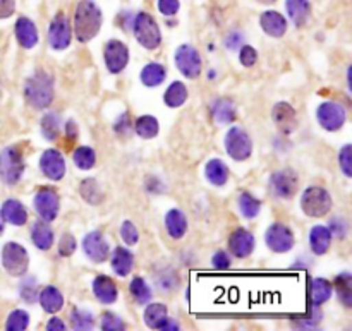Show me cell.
<instances>
[{"label": "cell", "instance_id": "obj_1", "mask_svg": "<svg viewBox=\"0 0 352 331\" xmlns=\"http://www.w3.org/2000/svg\"><path fill=\"white\" fill-rule=\"evenodd\" d=\"M102 11L93 0H81L74 11V35L78 42L88 43L98 35L102 28Z\"/></svg>", "mask_w": 352, "mask_h": 331}, {"label": "cell", "instance_id": "obj_2", "mask_svg": "<svg viewBox=\"0 0 352 331\" xmlns=\"http://www.w3.org/2000/svg\"><path fill=\"white\" fill-rule=\"evenodd\" d=\"M25 98L36 110H45L54 101V79L45 71H36L25 83Z\"/></svg>", "mask_w": 352, "mask_h": 331}, {"label": "cell", "instance_id": "obj_3", "mask_svg": "<svg viewBox=\"0 0 352 331\" xmlns=\"http://www.w3.org/2000/svg\"><path fill=\"white\" fill-rule=\"evenodd\" d=\"M132 33L134 38L143 49L156 50L162 45V32H160L159 23L155 21L152 14L148 12H138L132 19Z\"/></svg>", "mask_w": 352, "mask_h": 331}, {"label": "cell", "instance_id": "obj_4", "mask_svg": "<svg viewBox=\"0 0 352 331\" xmlns=\"http://www.w3.org/2000/svg\"><path fill=\"white\" fill-rule=\"evenodd\" d=\"M333 201H331L330 193L323 187H307L301 196V210L309 218H323L325 214L330 213Z\"/></svg>", "mask_w": 352, "mask_h": 331}, {"label": "cell", "instance_id": "obj_5", "mask_svg": "<svg viewBox=\"0 0 352 331\" xmlns=\"http://www.w3.org/2000/svg\"><path fill=\"white\" fill-rule=\"evenodd\" d=\"M25 173V160L16 146H8L0 151V180L5 186H16Z\"/></svg>", "mask_w": 352, "mask_h": 331}, {"label": "cell", "instance_id": "obj_6", "mask_svg": "<svg viewBox=\"0 0 352 331\" xmlns=\"http://www.w3.org/2000/svg\"><path fill=\"white\" fill-rule=\"evenodd\" d=\"M2 266L11 276H25L30 268V254L18 242H8L2 249Z\"/></svg>", "mask_w": 352, "mask_h": 331}, {"label": "cell", "instance_id": "obj_7", "mask_svg": "<svg viewBox=\"0 0 352 331\" xmlns=\"http://www.w3.org/2000/svg\"><path fill=\"white\" fill-rule=\"evenodd\" d=\"M224 146L227 155L231 156L232 160H235V162H244V160H248L253 153L251 138H249V134L244 129L237 127V125L228 129V132L225 134L224 139Z\"/></svg>", "mask_w": 352, "mask_h": 331}, {"label": "cell", "instance_id": "obj_8", "mask_svg": "<svg viewBox=\"0 0 352 331\" xmlns=\"http://www.w3.org/2000/svg\"><path fill=\"white\" fill-rule=\"evenodd\" d=\"M174 60H176V67L179 69V73L187 79H196L201 74L203 60H201L200 52L193 45L177 47Z\"/></svg>", "mask_w": 352, "mask_h": 331}, {"label": "cell", "instance_id": "obj_9", "mask_svg": "<svg viewBox=\"0 0 352 331\" xmlns=\"http://www.w3.org/2000/svg\"><path fill=\"white\" fill-rule=\"evenodd\" d=\"M316 119L325 131L335 132L344 127L347 121V110L338 101H323L316 110Z\"/></svg>", "mask_w": 352, "mask_h": 331}, {"label": "cell", "instance_id": "obj_10", "mask_svg": "<svg viewBox=\"0 0 352 331\" xmlns=\"http://www.w3.org/2000/svg\"><path fill=\"white\" fill-rule=\"evenodd\" d=\"M33 208L42 220L49 221V223L56 220L60 210V199L57 191L52 187H40L33 197Z\"/></svg>", "mask_w": 352, "mask_h": 331}, {"label": "cell", "instance_id": "obj_11", "mask_svg": "<svg viewBox=\"0 0 352 331\" xmlns=\"http://www.w3.org/2000/svg\"><path fill=\"white\" fill-rule=\"evenodd\" d=\"M265 242L268 245L270 251L277 252V254H283L289 252L294 247V238L292 230L283 223H272L265 232Z\"/></svg>", "mask_w": 352, "mask_h": 331}, {"label": "cell", "instance_id": "obj_12", "mask_svg": "<svg viewBox=\"0 0 352 331\" xmlns=\"http://www.w3.org/2000/svg\"><path fill=\"white\" fill-rule=\"evenodd\" d=\"M104 60L110 74H121L129 62V49L121 40H108L104 47Z\"/></svg>", "mask_w": 352, "mask_h": 331}, {"label": "cell", "instance_id": "obj_13", "mask_svg": "<svg viewBox=\"0 0 352 331\" xmlns=\"http://www.w3.org/2000/svg\"><path fill=\"white\" fill-rule=\"evenodd\" d=\"M47 36H49V45L52 47L54 50L69 49L71 38H73V29H71V23L64 12H59V14L52 19Z\"/></svg>", "mask_w": 352, "mask_h": 331}, {"label": "cell", "instance_id": "obj_14", "mask_svg": "<svg viewBox=\"0 0 352 331\" xmlns=\"http://www.w3.org/2000/svg\"><path fill=\"white\" fill-rule=\"evenodd\" d=\"M297 187H299V177L290 169L279 170L270 177V189L277 197L290 199L297 193Z\"/></svg>", "mask_w": 352, "mask_h": 331}, {"label": "cell", "instance_id": "obj_15", "mask_svg": "<svg viewBox=\"0 0 352 331\" xmlns=\"http://www.w3.org/2000/svg\"><path fill=\"white\" fill-rule=\"evenodd\" d=\"M227 247H228V252H231L234 258H237V259L249 258V256H251V252L255 251V247H256L255 235L242 227L235 228V230L228 235Z\"/></svg>", "mask_w": 352, "mask_h": 331}, {"label": "cell", "instance_id": "obj_16", "mask_svg": "<svg viewBox=\"0 0 352 331\" xmlns=\"http://www.w3.org/2000/svg\"><path fill=\"white\" fill-rule=\"evenodd\" d=\"M83 251L86 254V258L91 262H100L107 261L108 254H110V247H108L107 238L104 237V234L98 230L90 232V234L84 235L83 238Z\"/></svg>", "mask_w": 352, "mask_h": 331}, {"label": "cell", "instance_id": "obj_17", "mask_svg": "<svg viewBox=\"0 0 352 331\" xmlns=\"http://www.w3.org/2000/svg\"><path fill=\"white\" fill-rule=\"evenodd\" d=\"M40 170L50 180H62L66 175V158L59 149H45L40 158Z\"/></svg>", "mask_w": 352, "mask_h": 331}, {"label": "cell", "instance_id": "obj_18", "mask_svg": "<svg viewBox=\"0 0 352 331\" xmlns=\"http://www.w3.org/2000/svg\"><path fill=\"white\" fill-rule=\"evenodd\" d=\"M272 121L283 134H290L297 129V114L292 105L287 103V101H279L273 107Z\"/></svg>", "mask_w": 352, "mask_h": 331}, {"label": "cell", "instance_id": "obj_19", "mask_svg": "<svg viewBox=\"0 0 352 331\" xmlns=\"http://www.w3.org/2000/svg\"><path fill=\"white\" fill-rule=\"evenodd\" d=\"M14 33H16V40H18L19 45L23 47V49H33V47L38 45V28H36L35 23L32 21L30 18H19L18 21H16V26H14Z\"/></svg>", "mask_w": 352, "mask_h": 331}, {"label": "cell", "instance_id": "obj_20", "mask_svg": "<svg viewBox=\"0 0 352 331\" xmlns=\"http://www.w3.org/2000/svg\"><path fill=\"white\" fill-rule=\"evenodd\" d=\"M259 26L272 38H282L287 33V19L277 11L263 12L259 18Z\"/></svg>", "mask_w": 352, "mask_h": 331}, {"label": "cell", "instance_id": "obj_21", "mask_svg": "<svg viewBox=\"0 0 352 331\" xmlns=\"http://www.w3.org/2000/svg\"><path fill=\"white\" fill-rule=\"evenodd\" d=\"M93 293L102 304H114L119 297L117 285L110 276L98 275L93 280Z\"/></svg>", "mask_w": 352, "mask_h": 331}, {"label": "cell", "instance_id": "obj_22", "mask_svg": "<svg viewBox=\"0 0 352 331\" xmlns=\"http://www.w3.org/2000/svg\"><path fill=\"white\" fill-rule=\"evenodd\" d=\"M0 214H2L4 221L14 225V227H23V225L28 223V211L18 199L4 201Z\"/></svg>", "mask_w": 352, "mask_h": 331}, {"label": "cell", "instance_id": "obj_23", "mask_svg": "<svg viewBox=\"0 0 352 331\" xmlns=\"http://www.w3.org/2000/svg\"><path fill=\"white\" fill-rule=\"evenodd\" d=\"M54 241H56V235H54V230L50 228L49 221L36 220L32 225V242L40 251H49L54 245Z\"/></svg>", "mask_w": 352, "mask_h": 331}, {"label": "cell", "instance_id": "obj_24", "mask_svg": "<svg viewBox=\"0 0 352 331\" xmlns=\"http://www.w3.org/2000/svg\"><path fill=\"white\" fill-rule=\"evenodd\" d=\"M331 245V234L325 225H314L309 230V247L313 254L323 256L327 254Z\"/></svg>", "mask_w": 352, "mask_h": 331}, {"label": "cell", "instance_id": "obj_25", "mask_svg": "<svg viewBox=\"0 0 352 331\" xmlns=\"http://www.w3.org/2000/svg\"><path fill=\"white\" fill-rule=\"evenodd\" d=\"M110 265L115 275L124 278V276H128L129 273L132 271V268H134V256H132V252L129 251V249L119 245V247H115L114 252H112Z\"/></svg>", "mask_w": 352, "mask_h": 331}, {"label": "cell", "instance_id": "obj_26", "mask_svg": "<svg viewBox=\"0 0 352 331\" xmlns=\"http://www.w3.org/2000/svg\"><path fill=\"white\" fill-rule=\"evenodd\" d=\"M38 302L47 314H57L64 307V295L57 286L49 285L40 292Z\"/></svg>", "mask_w": 352, "mask_h": 331}, {"label": "cell", "instance_id": "obj_27", "mask_svg": "<svg viewBox=\"0 0 352 331\" xmlns=\"http://www.w3.org/2000/svg\"><path fill=\"white\" fill-rule=\"evenodd\" d=\"M165 228H167V234H169L172 238H176V241L183 238L187 232V218L186 214H184V211L177 210V208L167 211Z\"/></svg>", "mask_w": 352, "mask_h": 331}, {"label": "cell", "instance_id": "obj_28", "mask_svg": "<svg viewBox=\"0 0 352 331\" xmlns=\"http://www.w3.org/2000/svg\"><path fill=\"white\" fill-rule=\"evenodd\" d=\"M285 9L290 21L296 28H301L307 23L311 16V2L309 0H285Z\"/></svg>", "mask_w": 352, "mask_h": 331}, {"label": "cell", "instance_id": "obj_29", "mask_svg": "<svg viewBox=\"0 0 352 331\" xmlns=\"http://www.w3.org/2000/svg\"><path fill=\"white\" fill-rule=\"evenodd\" d=\"M333 292V285L325 278H313L309 283V299L314 307L323 306L328 302Z\"/></svg>", "mask_w": 352, "mask_h": 331}, {"label": "cell", "instance_id": "obj_30", "mask_svg": "<svg viewBox=\"0 0 352 331\" xmlns=\"http://www.w3.org/2000/svg\"><path fill=\"white\" fill-rule=\"evenodd\" d=\"M204 177H207L211 186H225L228 180V167L220 158L210 160L207 167H204Z\"/></svg>", "mask_w": 352, "mask_h": 331}, {"label": "cell", "instance_id": "obj_31", "mask_svg": "<svg viewBox=\"0 0 352 331\" xmlns=\"http://www.w3.org/2000/svg\"><path fill=\"white\" fill-rule=\"evenodd\" d=\"M211 115H213V121L217 124H232L235 121V105L231 100L218 98L211 105Z\"/></svg>", "mask_w": 352, "mask_h": 331}, {"label": "cell", "instance_id": "obj_32", "mask_svg": "<svg viewBox=\"0 0 352 331\" xmlns=\"http://www.w3.org/2000/svg\"><path fill=\"white\" fill-rule=\"evenodd\" d=\"M187 97H189V91H187L186 84L183 81H174L163 93V101H165L167 107L179 108L186 103Z\"/></svg>", "mask_w": 352, "mask_h": 331}, {"label": "cell", "instance_id": "obj_33", "mask_svg": "<svg viewBox=\"0 0 352 331\" xmlns=\"http://www.w3.org/2000/svg\"><path fill=\"white\" fill-rule=\"evenodd\" d=\"M169 317V310H167V306L160 302H152L146 304L145 314H143V321L148 328L152 330H159L160 324Z\"/></svg>", "mask_w": 352, "mask_h": 331}, {"label": "cell", "instance_id": "obj_34", "mask_svg": "<svg viewBox=\"0 0 352 331\" xmlns=\"http://www.w3.org/2000/svg\"><path fill=\"white\" fill-rule=\"evenodd\" d=\"M167 71L162 64L159 62H150L143 67L141 71V83L148 88L160 86L165 81Z\"/></svg>", "mask_w": 352, "mask_h": 331}, {"label": "cell", "instance_id": "obj_35", "mask_svg": "<svg viewBox=\"0 0 352 331\" xmlns=\"http://www.w3.org/2000/svg\"><path fill=\"white\" fill-rule=\"evenodd\" d=\"M134 131L139 138L143 139H153L159 136L160 124L153 115H141L136 119L134 122Z\"/></svg>", "mask_w": 352, "mask_h": 331}, {"label": "cell", "instance_id": "obj_36", "mask_svg": "<svg viewBox=\"0 0 352 331\" xmlns=\"http://www.w3.org/2000/svg\"><path fill=\"white\" fill-rule=\"evenodd\" d=\"M129 292H131L132 299H134L136 304H139V306H146V304L152 302L153 299L152 289H150L148 283L143 278H139V276L131 280V283H129Z\"/></svg>", "mask_w": 352, "mask_h": 331}, {"label": "cell", "instance_id": "obj_37", "mask_svg": "<svg viewBox=\"0 0 352 331\" xmlns=\"http://www.w3.org/2000/svg\"><path fill=\"white\" fill-rule=\"evenodd\" d=\"M239 210H241L242 217L248 218V220H253L259 214L261 211V201L256 199L253 194H249L248 191H242L239 194Z\"/></svg>", "mask_w": 352, "mask_h": 331}, {"label": "cell", "instance_id": "obj_38", "mask_svg": "<svg viewBox=\"0 0 352 331\" xmlns=\"http://www.w3.org/2000/svg\"><path fill=\"white\" fill-rule=\"evenodd\" d=\"M335 289H337V297L345 307L352 306V276L351 273L344 271L335 278Z\"/></svg>", "mask_w": 352, "mask_h": 331}, {"label": "cell", "instance_id": "obj_39", "mask_svg": "<svg viewBox=\"0 0 352 331\" xmlns=\"http://www.w3.org/2000/svg\"><path fill=\"white\" fill-rule=\"evenodd\" d=\"M73 162L80 170H91L97 163V153L90 146H80L73 151Z\"/></svg>", "mask_w": 352, "mask_h": 331}, {"label": "cell", "instance_id": "obj_40", "mask_svg": "<svg viewBox=\"0 0 352 331\" xmlns=\"http://www.w3.org/2000/svg\"><path fill=\"white\" fill-rule=\"evenodd\" d=\"M155 283L162 292H176L180 285V280H179V275H177V271H174V269L170 268H165L160 273H156Z\"/></svg>", "mask_w": 352, "mask_h": 331}, {"label": "cell", "instance_id": "obj_41", "mask_svg": "<svg viewBox=\"0 0 352 331\" xmlns=\"http://www.w3.org/2000/svg\"><path fill=\"white\" fill-rule=\"evenodd\" d=\"M60 127H62V122H60L59 114H56V112H49L42 119V134L49 141H56L59 138Z\"/></svg>", "mask_w": 352, "mask_h": 331}, {"label": "cell", "instance_id": "obj_42", "mask_svg": "<svg viewBox=\"0 0 352 331\" xmlns=\"http://www.w3.org/2000/svg\"><path fill=\"white\" fill-rule=\"evenodd\" d=\"M81 197H83L86 203L90 204H100L102 199H104V193H102L100 186L95 179H84L80 186Z\"/></svg>", "mask_w": 352, "mask_h": 331}, {"label": "cell", "instance_id": "obj_43", "mask_svg": "<svg viewBox=\"0 0 352 331\" xmlns=\"http://www.w3.org/2000/svg\"><path fill=\"white\" fill-rule=\"evenodd\" d=\"M69 321H71V326H73V330L88 331V330H93V326H95V316L90 312V310H84V309L71 310Z\"/></svg>", "mask_w": 352, "mask_h": 331}, {"label": "cell", "instance_id": "obj_44", "mask_svg": "<svg viewBox=\"0 0 352 331\" xmlns=\"http://www.w3.org/2000/svg\"><path fill=\"white\" fill-rule=\"evenodd\" d=\"M30 326V314L23 309H14L8 316L5 330L8 331H25Z\"/></svg>", "mask_w": 352, "mask_h": 331}, {"label": "cell", "instance_id": "obj_45", "mask_svg": "<svg viewBox=\"0 0 352 331\" xmlns=\"http://www.w3.org/2000/svg\"><path fill=\"white\" fill-rule=\"evenodd\" d=\"M338 167H340L342 173H344L347 179L352 177V146L345 145L342 146L340 151H338Z\"/></svg>", "mask_w": 352, "mask_h": 331}, {"label": "cell", "instance_id": "obj_46", "mask_svg": "<svg viewBox=\"0 0 352 331\" xmlns=\"http://www.w3.org/2000/svg\"><path fill=\"white\" fill-rule=\"evenodd\" d=\"M121 237L128 245H136L139 241V232L131 220H126L121 225Z\"/></svg>", "mask_w": 352, "mask_h": 331}, {"label": "cell", "instance_id": "obj_47", "mask_svg": "<svg viewBox=\"0 0 352 331\" xmlns=\"http://www.w3.org/2000/svg\"><path fill=\"white\" fill-rule=\"evenodd\" d=\"M328 230H330L331 237L335 238H345L347 237V232H349V225H347V220L342 217H335L331 218L330 223H328Z\"/></svg>", "mask_w": 352, "mask_h": 331}, {"label": "cell", "instance_id": "obj_48", "mask_svg": "<svg viewBox=\"0 0 352 331\" xmlns=\"http://www.w3.org/2000/svg\"><path fill=\"white\" fill-rule=\"evenodd\" d=\"M126 328L124 321L121 316L114 312H105L102 316V330L105 331H122Z\"/></svg>", "mask_w": 352, "mask_h": 331}, {"label": "cell", "instance_id": "obj_49", "mask_svg": "<svg viewBox=\"0 0 352 331\" xmlns=\"http://www.w3.org/2000/svg\"><path fill=\"white\" fill-rule=\"evenodd\" d=\"M36 285H38V282H36L35 278L23 280V283H21V285H19V293H21V297L28 304L35 302V299H36Z\"/></svg>", "mask_w": 352, "mask_h": 331}, {"label": "cell", "instance_id": "obj_50", "mask_svg": "<svg viewBox=\"0 0 352 331\" xmlns=\"http://www.w3.org/2000/svg\"><path fill=\"white\" fill-rule=\"evenodd\" d=\"M78 247V242L74 238L73 234H64L59 241V254L64 256V258H69V256L74 254Z\"/></svg>", "mask_w": 352, "mask_h": 331}, {"label": "cell", "instance_id": "obj_51", "mask_svg": "<svg viewBox=\"0 0 352 331\" xmlns=\"http://www.w3.org/2000/svg\"><path fill=\"white\" fill-rule=\"evenodd\" d=\"M258 60V52L253 49L251 45L241 47V52H239V62L244 67H253Z\"/></svg>", "mask_w": 352, "mask_h": 331}, {"label": "cell", "instance_id": "obj_52", "mask_svg": "<svg viewBox=\"0 0 352 331\" xmlns=\"http://www.w3.org/2000/svg\"><path fill=\"white\" fill-rule=\"evenodd\" d=\"M156 8H159L160 14L167 16V18H170V16H176L177 12H179V0H159L156 2Z\"/></svg>", "mask_w": 352, "mask_h": 331}, {"label": "cell", "instance_id": "obj_53", "mask_svg": "<svg viewBox=\"0 0 352 331\" xmlns=\"http://www.w3.org/2000/svg\"><path fill=\"white\" fill-rule=\"evenodd\" d=\"M211 266H213L215 269H228L231 268V258H228V254L225 251H218L215 252L213 258H211Z\"/></svg>", "mask_w": 352, "mask_h": 331}, {"label": "cell", "instance_id": "obj_54", "mask_svg": "<svg viewBox=\"0 0 352 331\" xmlns=\"http://www.w3.org/2000/svg\"><path fill=\"white\" fill-rule=\"evenodd\" d=\"M242 42H244V35H241L239 32H232L225 36V47H227L228 50L239 49V47L242 45Z\"/></svg>", "mask_w": 352, "mask_h": 331}, {"label": "cell", "instance_id": "obj_55", "mask_svg": "<svg viewBox=\"0 0 352 331\" xmlns=\"http://www.w3.org/2000/svg\"><path fill=\"white\" fill-rule=\"evenodd\" d=\"M16 0H0V19H8L14 14Z\"/></svg>", "mask_w": 352, "mask_h": 331}, {"label": "cell", "instance_id": "obj_56", "mask_svg": "<svg viewBox=\"0 0 352 331\" xmlns=\"http://www.w3.org/2000/svg\"><path fill=\"white\" fill-rule=\"evenodd\" d=\"M66 328H67L66 323H64V321L57 316L50 317L49 323H47V330L49 331H64Z\"/></svg>", "mask_w": 352, "mask_h": 331}, {"label": "cell", "instance_id": "obj_57", "mask_svg": "<svg viewBox=\"0 0 352 331\" xmlns=\"http://www.w3.org/2000/svg\"><path fill=\"white\" fill-rule=\"evenodd\" d=\"M159 330H162V331H179L180 324L177 323L176 319H170V317H167V319L163 321L162 324H160Z\"/></svg>", "mask_w": 352, "mask_h": 331}, {"label": "cell", "instance_id": "obj_58", "mask_svg": "<svg viewBox=\"0 0 352 331\" xmlns=\"http://www.w3.org/2000/svg\"><path fill=\"white\" fill-rule=\"evenodd\" d=\"M64 132H66V136L69 138V141H74V139L78 138V125L74 124V121H67Z\"/></svg>", "mask_w": 352, "mask_h": 331}, {"label": "cell", "instance_id": "obj_59", "mask_svg": "<svg viewBox=\"0 0 352 331\" xmlns=\"http://www.w3.org/2000/svg\"><path fill=\"white\" fill-rule=\"evenodd\" d=\"M4 228H5V221L4 218H2V214H0V237H2V234H4Z\"/></svg>", "mask_w": 352, "mask_h": 331}, {"label": "cell", "instance_id": "obj_60", "mask_svg": "<svg viewBox=\"0 0 352 331\" xmlns=\"http://www.w3.org/2000/svg\"><path fill=\"white\" fill-rule=\"evenodd\" d=\"M258 2H261V4H273L277 0H258Z\"/></svg>", "mask_w": 352, "mask_h": 331}]
</instances>
